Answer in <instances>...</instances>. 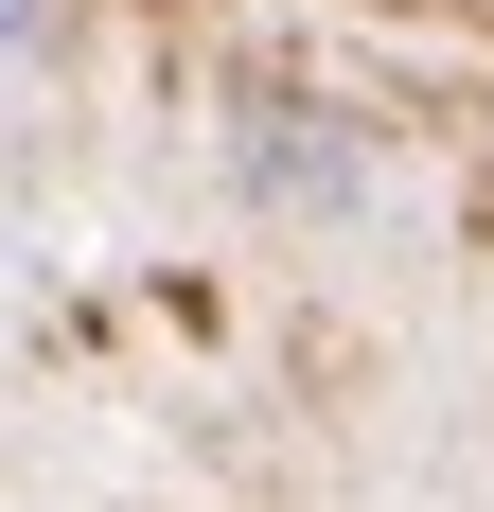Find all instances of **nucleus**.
Masks as SVG:
<instances>
[{
	"label": "nucleus",
	"mask_w": 494,
	"mask_h": 512,
	"mask_svg": "<svg viewBox=\"0 0 494 512\" xmlns=\"http://www.w3.org/2000/svg\"><path fill=\"white\" fill-rule=\"evenodd\" d=\"M53 18H71V0H0V53H36V36H53Z\"/></svg>",
	"instance_id": "nucleus-1"
}]
</instances>
